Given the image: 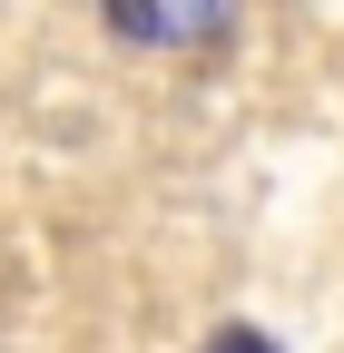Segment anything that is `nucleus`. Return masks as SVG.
Segmentation results:
<instances>
[{
	"instance_id": "obj_1",
	"label": "nucleus",
	"mask_w": 344,
	"mask_h": 353,
	"mask_svg": "<svg viewBox=\"0 0 344 353\" xmlns=\"http://www.w3.org/2000/svg\"><path fill=\"white\" fill-rule=\"evenodd\" d=\"M108 30L148 39V50H207V39H227L236 20L227 10H138V0H128V10H108Z\"/></svg>"
},
{
	"instance_id": "obj_2",
	"label": "nucleus",
	"mask_w": 344,
	"mask_h": 353,
	"mask_svg": "<svg viewBox=\"0 0 344 353\" xmlns=\"http://www.w3.org/2000/svg\"><path fill=\"white\" fill-rule=\"evenodd\" d=\"M207 353H276V343H266V334H256V324H227L217 343H207Z\"/></svg>"
}]
</instances>
